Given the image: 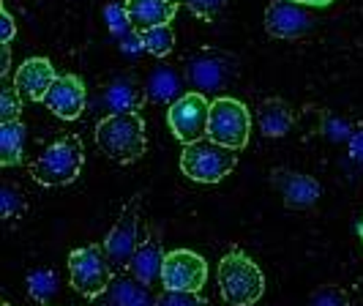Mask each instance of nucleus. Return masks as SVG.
<instances>
[{
	"label": "nucleus",
	"instance_id": "obj_1",
	"mask_svg": "<svg viewBox=\"0 0 363 306\" xmlns=\"http://www.w3.org/2000/svg\"><path fill=\"white\" fill-rule=\"evenodd\" d=\"M96 145L112 162H137L147 151L145 121L140 118V112H109L96 126Z\"/></svg>",
	"mask_w": 363,
	"mask_h": 306
},
{
	"label": "nucleus",
	"instance_id": "obj_2",
	"mask_svg": "<svg viewBox=\"0 0 363 306\" xmlns=\"http://www.w3.org/2000/svg\"><path fill=\"white\" fill-rule=\"evenodd\" d=\"M186 85L200 93H218L240 77V58L218 47H202L183 60Z\"/></svg>",
	"mask_w": 363,
	"mask_h": 306
},
{
	"label": "nucleus",
	"instance_id": "obj_3",
	"mask_svg": "<svg viewBox=\"0 0 363 306\" xmlns=\"http://www.w3.org/2000/svg\"><path fill=\"white\" fill-rule=\"evenodd\" d=\"M218 290L230 306H255L265 293V276L249 254L233 249L218 263Z\"/></svg>",
	"mask_w": 363,
	"mask_h": 306
},
{
	"label": "nucleus",
	"instance_id": "obj_4",
	"mask_svg": "<svg viewBox=\"0 0 363 306\" xmlns=\"http://www.w3.org/2000/svg\"><path fill=\"white\" fill-rule=\"evenodd\" d=\"M85 164V148L79 137H60L44 148V153L30 164V175L41 186H69L79 178Z\"/></svg>",
	"mask_w": 363,
	"mask_h": 306
},
{
	"label": "nucleus",
	"instance_id": "obj_5",
	"mask_svg": "<svg viewBox=\"0 0 363 306\" xmlns=\"http://www.w3.org/2000/svg\"><path fill=\"white\" fill-rule=\"evenodd\" d=\"M238 164V151L216 143L211 137H202L197 143L183 145L181 173L197 183H218L224 180Z\"/></svg>",
	"mask_w": 363,
	"mask_h": 306
},
{
	"label": "nucleus",
	"instance_id": "obj_6",
	"mask_svg": "<svg viewBox=\"0 0 363 306\" xmlns=\"http://www.w3.org/2000/svg\"><path fill=\"white\" fill-rule=\"evenodd\" d=\"M112 263H109L104 244H88L69 254V282L82 298H96L107 293L112 285Z\"/></svg>",
	"mask_w": 363,
	"mask_h": 306
},
{
	"label": "nucleus",
	"instance_id": "obj_7",
	"mask_svg": "<svg viewBox=\"0 0 363 306\" xmlns=\"http://www.w3.org/2000/svg\"><path fill=\"white\" fill-rule=\"evenodd\" d=\"M249 134H252V115L243 102L230 96H218L216 102H211V118H208L211 140L240 151L249 145Z\"/></svg>",
	"mask_w": 363,
	"mask_h": 306
},
{
	"label": "nucleus",
	"instance_id": "obj_8",
	"mask_svg": "<svg viewBox=\"0 0 363 306\" xmlns=\"http://www.w3.org/2000/svg\"><path fill=\"white\" fill-rule=\"evenodd\" d=\"M208 118H211V102L200 90H186L167 109V124L172 129L175 140H181L183 145L208 137Z\"/></svg>",
	"mask_w": 363,
	"mask_h": 306
},
{
	"label": "nucleus",
	"instance_id": "obj_9",
	"mask_svg": "<svg viewBox=\"0 0 363 306\" xmlns=\"http://www.w3.org/2000/svg\"><path fill=\"white\" fill-rule=\"evenodd\" d=\"M140 205L143 200L131 197L123 205L121 217L115 222V227L104 238V252L115 271H126L131 266V257L137 252V246L143 244V230H140Z\"/></svg>",
	"mask_w": 363,
	"mask_h": 306
},
{
	"label": "nucleus",
	"instance_id": "obj_10",
	"mask_svg": "<svg viewBox=\"0 0 363 306\" xmlns=\"http://www.w3.org/2000/svg\"><path fill=\"white\" fill-rule=\"evenodd\" d=\"M208 279V263L205 257L191 249H175L167 252L164 260L162 285L164 290H181V293H200Z\"/></svg>",
	"mask_w": 363,
	"mask_h": 306
},
{
	"label": "nucleus",
	"instance_id": "obj_11",
	"mask_svg": "<svg viewBox=\"0 0 363 306\" xmlns=\"http://www.w3.org/2000/svg\"><path fill=\"white\" fill-rule=\"evenodd\" d=\"M271 186H273V192L281 197V202H284L287 208H292V211L314 208L317 200L323 197L320 180L306 175V173L284 170V167H276L271 173Z\"/></svg>",
	"mask_w": 363,
	"mask_h": 306
},
{
	"label": "nucleus",
	"instance_id": "obj_12",
	"mask_svg": "<svg viewBox=\"0 0 363 306\" xmlns=\"http://www.w3.org/2000/svg\"><path fill=\"white\" fill-rule=\"evenodd\" d=\"M314 28V17L306 11V6L292 3V0H273L271 6L265 9V31L273 38H292L306 36Z\"/></svg>",
	"mask_w": 363,
	"mask_h": 306
},
{
	"label": "nucleus",
	"instance_id": "obj_13",
	"mask_svg": "<svg viewBox=\"0 0 363 306\" xmlns=\"http://www.w3.org/2000/svg\"><path fill=\"white\" fill-rule=\"evenodd\" d=\"M85 102H88V90L85 82L77 74H63L55 80V85L50 88L44 104L60 121H77L85 112Z\"/></svg>",
	"mask_w": 363,
	"mask_h": 306
},
{
	"label": "nucleus",
	"instance_id": "obj_14",
	"mask_svg": "<svg viewBox=\"0 0 363 306\" xmlns=\"http://www.w3.org/2000/svg\"><path fill=\"white\" fill-rule=\"evenodd\" d=\"M55 80H57V72L47 58H28L14 74V88L28 102H44Z\"/></svg>",
	"mask_w": 363,
	"mask_h": 306
},
{
	"label": "nucleus",
	"instance_id": "obj_15",
	"mask_svg": "<svg viewBox=\"0 0 363 306\" xmlns=\"http://www.w3.org/2000/svg\"><path fill=\"white\" fill-rule=\"evenodd\" d=\"M183 0H126V14L131 28L145 31L156 25H172Z\"/></svg>",
	"mask_w": 363,
	"mask_h": 306
},
{
	"label": "nucleus",
	"instance_id": "obj_16",
	"mask_svg": "<svg viewBox=\"0 0 363 306\" xmlns=\"http://www.w3.org/2000/svg\"><path fill=\"white\" fill-rule=\"evenodd\" d=\"M164 260H167V252L162 249V244H159L153 235H143V244L137 246V252L131 257L128 271H131L140 282L156 285V282H162Z\"/></svg>",
	"mask_w": 363,
	"mask_h": 306
},
{
	"label": "nucleus",
	"instance_id": "obj_17",
	"mask_svg": "<svg viewBox=\"0 0 363 306\" xmlns=\"http://www.w3.org/2000/svg\"><path fill=\"white\" fill-rule=\"evenodd\" d=\"M257 124H259V131L262 137L268 140H279V137H287L295 126V115H292V107L279 99V96H271L265 99L259 109H257Z\"/></svg>",
	"mask_w": 363,
	"mask_h": 306
},
{
	"label": "nucleus",
	"instance_id": "obj_18",
	"mask_svg": "<svg viewBox=\"0 0 363 306\" xmlns=\"http://www.w3.org/2000/svg\"><path fill=\"white\" fill-rule=\"evenodd\" d=\"M145 102V85H140L134 77H118L104 90V104L112 112H137Z\"/></svg>",
	"mask_w": 363,
	"mask_h": 306
},
{
	"label": "nucleus",
	"instance_id": "obj_19",
	"mask_svg": "<svg viewBox=\"0 0 363 306\" xmlns=\"http://www.w3.org/2000/svg\"><path fill=\"white\" fill-rule=\"evenodd\" d=\"M109 295L121 306H156V298L150 285L140 282L134 273H115L112 285H109Z\"/></svg>",
	"mask_w": 363,
	"mask_h": 306
},
{
	"label": "nucleus",
	"instance_id": "obj_20",
	"mask_svg": "<svg viewBox=\"0 0 363 306\" xmlns=\"http://www.w3.org/2000/svg\"><path fill=\"white\" fill-rule=\"evenodd\" d=\"M183 80L178 72L172 69H156L150 72V77L145 80V93L147 102H156V104H172L183 96Z\"/></svg>",
	"mask_w": 363,
	"mask_h": 306
},
{
	"label": "nucleus",
	"instance_id": "obj_21",
	"mask_svg": "<svg viewBox=\"0 0 363 306\" xmlns=\"http://www.w3.org/2000/svg\"><path fill=\"white\" fill-rule=\"evenodd\" d=\"M25 124L22 121H3L0 124V164L3 167H17L22 162V148H25Z\"/></svg>",
	"mask_w": 363,
	"mask_h": 306
},
{
	"label": "nucleus",
	"instance_id": "obj_22",
	"mask_svg": "<svg viewBox=\"0 0 363 306\" xmlns=\"http://www.w3.org/2000/svg\"><path fill=\"white\" fill-rule=\"evenodd\" d=\"M57 288H60V282H57V273L52 268H36L28 273V293L38 304H50L57 295Z\"/></svg>",
	"mask_w": 363,
	"mask_h": 306
},
{
	"label": "nucleus",
	"instance_id": "obj_23",
	"mask_svg": "<svg viewBox=\"0 0 363 306\" xmlns=\"http://www.w3.org/2000/svg\"><path fill=\"white\" fill-rule=\"evenodd\" d=\"M140 38H143L145 53L153 55V58H167L175 50V31H172V25L145 28V31H140Z\"/></svg>",
	"mask_w": 363,
	"mask_h": 306
},
{
	"label": "nucleus",
	"instance_id": "obj_24",
	"mask_svg": "<svg viewBox=\"0 0 363 306\" xmlns=\"http://www.w3.org/2000/svg\"><path fill=\"white\" fill-rule=\"evenodd\" d=\"M309 306H350V293L339 285H323L311 293Z\"/></svg>",
	"mask_w": 363,
	"mask_h": 306
},
{
	"label": "nucleus",
	"instance_id": "obj_25",
	"mask_svg": "<svg viewBox=\"0 0 363 306\" xmlns=\"http://www.w3.org/2000/svg\"><path fill=\"white\" fill-rule=\"evenodd\" d=\"M25 195L14 189L11 183H6L3 189H0V214L3 219H14V217H22L25 214Z\"/></svg>",
	"mask_w": 363,
	"mask_h": 306
},
{
	"label": "nucleus",
	"instance_id": "obj_26",
	"mask_svg": "<svg viewBox=\"0 0 363 306\" xmlns=\"http://www.w3.org/2000/svg\"><path fill=\"white\" fill-rule=\"evenodd\" d=\"M183 6H186L194 17L205 19V22H213V19H218V14L230 6V0H183Z\"/></svg>",
	"mask_w": 363,
	"mask_h": 306
},
{
	"label": "nucleus",
	"instance_id": "obj_27",
	"mask_svg": "<svg viewBox=\"0 0 363 306\" xmlns=\"http://www.w3.org/2000/svg\"><path fill=\"white\" fill-rule=\"evenodd\" d=\"M22 112V96L14 85H6L0 93V124L3 121H17V115Z\"/></svg>",
	"mask_w": 363,
	"mask_h": 306
},
{
	"label": "nucleus",
	"instance_id": "obj_28",
	"mask_svg": "<svg viewBox=\"0 0 363 306\" xmlns=\"http://www.w3.org/2000/svg\"><path fill=\"white\" fill-rule=\"evenodd\" d=\"M156 306H208L200 293H181V290H164L156 298Z\"/></svg>",
	"mask_w": 363,
	"mask_h": 306
},
{
	"label": "nucleus",
	"instance_id": "obj_29",
	"mask_svg": "<svg viewBox=\"0 0 363 306\" xmlns=\"http://www.w3.org/2000/svg\"><path fill=\"white\" fill-rule=\"evenodd\" d=\"M104 19H107L109 33H115V36H126V31L131 28L126 6H107V9H104Z\"/></svg>",
	"mask_w": 363,
	"mask_h": 306
},
{
	"label": "nucleus",
	"instance_id": "obj_30",
	"mask_svg": "<svg viewBox=\"0 0 363 306\" xmlns=\"http://www.w3.org/2000/svg\"><path fill=\"white\" fill-rule=\"evenodd\" d=\"M323 129H325V137H330L333 143H345V140L350 143V137L355 134L352 126H350L347 121H342V118H328Z\"/></svg>",
	"mask_w": 363,
	"mask_h": 306
},
{
	"label": "nucleus",
	"instance_id": "obj_31",
	"mask_svg": "<svg viewBox=\"0 0 363 306\" xmlns=\"http://www.w3.org/2000/svg\"><path fill=\"white\" fill-rule=\"evenodd\" d=\"M0 28H3V44H11V38L17 33V25H14V17L6 9H0Z\"/></svg>",
	"mask_w": 363,
	"mask_h": 306
},
{
	"label": "nucleus",
	"instance_id": "obj_32",
	"mask_svg": "<svg viewBox=\"0 0 363 306\" xmlns=\"http://www.w3.org/2000/svg\"><path fill=\"white\" fill-rule=\"evenodd\" d=\"M350 156H352L355 162L363 164V129H358V131L350 137Z\"/></svg>",
	"mask_w": 363,
	"mask_h": 306
},
{
	"label": "nucleus",
	"instance_id": "obj_33",
	"mask_svg": "<svg viewBox=\"0 0 363 306\" xmlns=\"http://www.w3.org/2000/svg\"><path fill=\"white\" fill-rule=\"evenodd\" d=\"M88 306H121V304L109 295V290H107V293H101V295H96V298H88Z\"/></svg>",
	"mask_w": 363,
	"mask_h": 306
},
{
	"label": "nucleus",
	"instance_id": "obj_34",
	"mask_svg": "<svg viewBox=\"0 0 363 306\" xmlns=\"http://www.w3.org/2000/svg\"><path fill=\"white\" fill-rule=\"evenodd\" d=\"M3 47V66H0V74H9V66H11V47L9 44H0Z\"/></svg>",
	"mask_w": 363,
	"mask_h": 306
},
{
	"label": "nucleus",
	"instance_id": "obj_35",
	"mask_svg": "<svg viewBox=\"0 0 363 306\" xmlns=\"http://www.w3.org/2000/svg\"><path fill=\"white\" fill-rule=\"evenodd\" d=\"M292 3H301L306 9H323V6H330L333 0H292Z\"/></svg>",
	"mask_w": 363,
	"mask_h": 306
},
{
	"label": "nucleus",
	"instance_id": "obj_36",
	"mask_svg": "<svg viewBox=\"0 0 363 306\" xmlns=\"http://www.w3.org/2000/svg\"><path fill=\"white\" fill-rule=\"evenodd\" d=\"M358 235H361V241H363V222L358 224Z\"/></svg>",
	"mask_w": 363,
	"mask_h": 306
},
{
	"label": "nucleus",
	"instance_id": "obj_37",
	"mask_svg": "<svg viewBox=\"0 0 363 306\" xmlns=\"http://www.w3.org/2000/svg\"><path fill=\"white\" fill-rule=\"evenodd\" d=\"M3 306H11V304H3Z\"/></svg>",
	"mask_w": 363,
	"mask_h": 306
}]
</instances>
